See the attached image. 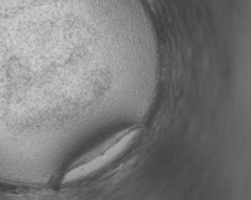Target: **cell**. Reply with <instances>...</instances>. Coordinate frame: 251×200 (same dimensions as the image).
I'll list each match as a JSON object with an SVG mask.
<instances>
[{
	"label": "cell",
	"mask_w": 251,
	"mask_h": 200,
	"mask_svg": "<svg viewBox=\"0 0 251 200\" xmlns=\"http://www.w3.org/2000/svg\"><path fill=\"white\" fill-rule=\"evenodd\" d=\"M141 128L132 126L111 136L69 167L61 178L67 186L100 173L124 156L140 135Z\"/></svg>",
	"instance_id": "cell-1"
}]
</instances>
